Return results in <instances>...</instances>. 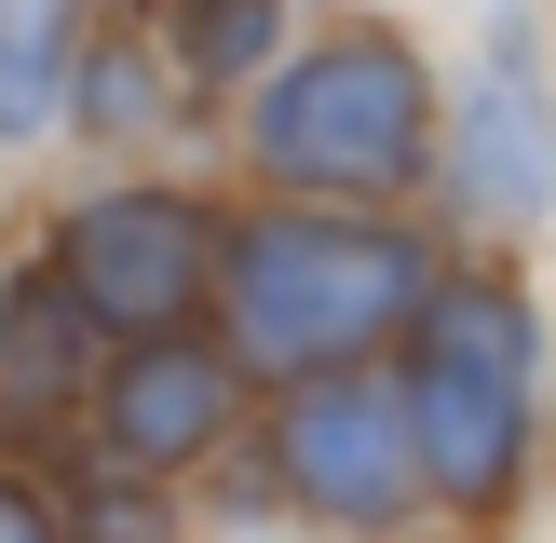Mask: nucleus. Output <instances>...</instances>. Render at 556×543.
Returning a JSON list of instances; mask_svg holds the SVG:
<instances>
[{
  "label": "nucleus",
  "mask_w": 556,
  "mask_h": 543,
  "mask_svg": "<svg viewBox=\"0 0 556 543\" xmlns=\"http://www.w3.org/2000/svg\"><path fill=\"white\" fill-rule=\"evenodd\" d=\"M434 272H448V244L407 204H286V190H244L217 217L204 326L231 340V367L258 394H286V380H326V367H394V340L434 299Z\"/></svg>",
  "instance_id": "1"
},
{
  "label": "nucleus",
  "mask_w": 556,
  "mask_h": 543,
  "mask_svg": "<svg viewBox=\"0 0 556 543\" xmlns=\"http://www.w3.org/2000/svg\"><path fill=\"white\" fill-rule=\"evenodd\" d=\"M217 123H231L244 190H286V204H421L448 68H434V41L407 14H326V27H286V54Z\"/></svg>",
  "instance_id": "2"
},
{
  "label": "nucleus",
  "mask_w": 556,
  "mask_h": 543,
  "mask_svg": "<svg viewBox=\"0 0 556 543\" xmlns=\"http://www.w3.org/2000/svg\"><path fill=\"white\" fill-rule=\"evenodd\" d=\"M407 449H421V503L462 530H503L543 449V299L516 286V258H448L434 299L394 340Z\"/></svg>",
  "instance_id": "3"
},
{
  "label": "nucleus",
  "mask_w": 556,
  "mask_h": 543,
  "mask_svg": "<svg viewBox=\"0 0 556 543\" xmlns=\"http://www.w3.org/2000/svg\"><path fill=\"white\" fill-rule=\"evenodd\" d=\"M434 204L489 258H516L556 217V27H543V0L476 14V68L448 81V123H434Z\"/></svg>",
  "instance_id": "4"
},
{
  "label": "nucleus",
  "mask_w": 556,
  "mask_h": 543,
  "mask_svg": "<svg viewBox=\"0 0 556 543\" xmlns=\"http://www.w3.org/2000/svg\"><path fill=\"white\" fill-rule=\"evenodd\" d=\"M217 217H231V190H190L177 163H109L96 190L41 217V258L68 272V299L109 340H150V326H204Z\"/></svg>",
  "instance_id": "5"
},
{
  "label": "nucleus",
  "mask_w": 556,
  "mask_h": 543,
  "mask_svg": "<svg viewBox=\"0 0 556 543\" xmlns=\"http://www.w3.org/2000/svg\"><path fill=\"white\" fill-rule=\"evenodd\" d=\"M244 449H258L271 503L313 516V530H340V543H394L407 516H421V449H407L394 367L286 380V394H271V421H244Z\"/></svg>",
  "instance_id": "6"
},
{
  "label": "nucleus",
  "mask_w": 556,
  "mask_h": 543,
  "mask_svg": "<svg viewBox=\"0 0 556 543\" xmlns=\"http://www.w3.org/2000/svg\"><path fill=\"white\" fill-rule=\"evenodd\" d=\"M244 407H258V380L231 367L217 326H150V340H109L96 407H81V462L177 489V476H204V462L244 449Z\"/></svg>",
  "instance_id": "7"
},
{
  "label": "nucleus",
  "mask_w": 556,
  "mask_h": 543,
  "mask_svg": "<svg viewBox=\"0 0 556 543\" xmlns=\"http://www.w3.org/2000/svg\"><path fill=\"white\" fill-rule=\"evenodd\" d=\"M96 367H109V326L68 299V272L27 244L0 272V462H41L68 476L81 449V407H96Z\"/></svg>",
  "instance_id": "8"
},
{
  "label": "nucleus",
  "mask_w": 556,
  "mask_h": 543,
  "mask_svg": "<svg viewBox=\"0 0 556 543\" xmlns=\"http://www.w3.org/2000/svg\"><path fill=\"white\" fill-rule=\"evenodd\" d=\"M190 123H217V109L190 96L177 54L109 0V14L81 27V54H68V136H81V150H109V163H163Z\"/></svg>",
  "instance_id": "9"
},
{
  "label": "nucleus",
  "mask_w": 556,
  "mask_h": 543,
  "mask_svg": "<svg viewBox=\"0 0 556 543\" xmlns=\"http://www.w3.org/2000/svg\"><path fill=\"white\" fill-rule=\"evenodd\" d=\"M136 27H150L163 54H177V81L204 109H231L244 81L271 68V54H286V27H299V0H123Z\"/></svg>",
  "instance_id": "10"
},
{
  "label": "nucleus",
  "mask_w": 556,
  "mask_h": 543,
  "mask_svg": "<svg viewBox=\"0 0 556 543\" xmlns=\"http://www.w3.org/2000/svg\"><path fill=\"white\" fill-rule=\"evenodd\" d=\"M109 0H0V150L68 136V54Z\"/></svg>",
  "instance_id": "11"
},
{
  "label": "nucleus",
  "mask_w": 556,
  "mask_h": 543,
  "mask_svg": "<svg viewBox=\"0 0 556 543\" xmlns=\"http://www.w3.org/2000/svg\"><path fill=\"white\" fill-rule=\"evenodd\" d=\"M54 530H68V543H177V489H150V476H109V462H81V476L54 489Z\"/></svg>",
  "instance_id": "12"
},
{
  "label": "nucleus",
  "mask_w": 556,
  "mask_h": 543,
  "mask_svg": "<svg viewBox=\"0 0 556 543\" xmlns=\"http://www.w3.org/2000/svg\"><path fill=\"white\" fill-rule=\"evenodd\" d=\"M0 543H68V530H54V489H41V476H0Z\"/></svg>",
  "instance_id": "13"
},
{
  "label": "nucleus",
  "mask_w": 556,
  "mask_h": 543,
  "mask_svg": "<svg viewBox=\"0 0 556 543\" xmlns=\"http://www.w3.org/2000/svg\"><path fill=\"white\" fill-rule=\"evenodd\" d=\"M244 543H286V530H244Z\"/></svg>",
  "instance_id": "14"
}]
</instances>
